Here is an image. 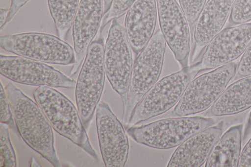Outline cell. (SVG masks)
Returning <instances> with one entry per match:
<instances>
[{"mask_svg": "<svg viewBox=\"0 0 251 167\" xmlns=\"http://www.w3.org/2000/svg\"><path fill=\"white\" fill-rule=\"evenodd\" d=\"M4 89L22 138L54 167H61L54 147L52 126L40 107L12 83Z\"/></svg>", "mask_w": 251, "mask_h": 167, "instance_id": "obj_1", "label": "cell"}, {"mask_svg": "<svg viewBox=\"0 0 251 167\" xmlns=\"http://www.w3.org/2000/svg\"><path fill=\"white\" fill-rule=\"evenodd\" d=\"M33 96L54 130L80 147L95 160L98 159L78 111L67 97L47 86H39L34 91Z\"/></svg>", "mask_w": 251, "mask_h": 167, "instance_id": "obj_2", "label": "cell"}, {"mask_svg": "<svg viewBox=\"0 0 251 167\" xmlns=\"http://www.w3.org/2000/svg\"><path fill=\"white\" fill-rule=\"evenodd\" d=\"M214 119L177 117L159 119L139 126H127L128 134L137 143L160 149L178 146L194 134L212 126Z\"/></svg>", "mask_w": 251, "mask_h": 167, "instance_id": "obj_3", "label": "cell"}, {"mask_svg": "<svg viewBox=\"0 0 251 167\" xmlns=\"http://www.w3.org/2000/svg\"><path fill=\"white\" fill-rule=\"evenodd\" d=\"M201 69L199 62L158 81L137 104L127 126L163 114L176 105L188 85Z\"/></svg>", "mask_w": 251, "mask_h": 167, "instance_id": "obj_4", "label": "cell"}, {"mask_svg": "<svg viewBox=\"0 0 251 167\" xmlns=\"http://www.w3.org/2000/svg\"><path fill=\"white\" fill-rule=\"evenodd\" d=\"M104 40L100 37L90 45L75 85L77 110L87 130L100 102L105 82Z\"/></svg>", "mask_w": 251, "mask_h": 167, "instance_id": "obj_5", "label": "cell"}, {"mask_svg": "<svg viewBox=\"0 0 251 167\" xmlns=\"http://www.w3.org/2000/svg\"><path fill=\"white\" fill-rule=\"evenodd\" d=\"M0 48L18 56L44 63L62 65L74 64V48L63 39L42 32H25L1 36Z\"/></svg>", "mask_w": 251, "mask_h": 167, "instance_id": "obj_6", "label": "cell"}, {"mask_svg": "<svg viewBox=\"0 0 251 167\" xmlns=\"http://www.w3.org/2000/svg\"><path fill=\"white\" fill-rule=\"evenodd\" d=\"M237 66L232 62L195 77L187 86L171 115L188 116L210 108L235 75Z\"/></svg>", "mask_w": 251, "mask_h": 167, "instance_id": "obj_7", "label": "cell"}, {"mask_svg": "<svg viewBox=\"0 0 251 167\" xmlns=\"http://www.w3.org/2000/svg\"><path fill=\"white\" fill-rule=\"evenodd\" d=\"M166 44L161 30H158L134 61L130 77L127 111L123 119L126 125L137 104L159 79L163 65Z\"/></svg>", "mask_w": 251, "mask_h": 167, "instance_id": "obj_8", "label": "cell"}, {"mask_svg": "<svg viewBox=\"0 0 251 167\" xmlns=\"http://www.w3.org/2000/svg\"><path fill=\"white\" fill-rule=\"evenodd\" d=\"M125 27L118 19L111 21L104 47L106 76L123 104V117L126 113L133 58Z\"/></svg>", "mask_w": 251, "mask_h": 167, "instance_id": "obj_9", "label": "cell"}, {"mask_svg": "<svg viewBox=\"0 0 251 167\" xmlns=\"http://www.w3.org/2000/svg\"><path fill=\"white\" fill-rule=\"evenodd\" d=\"M0 72L18 83L73 88L76 82L44 62L20 56L0 55Z\"/></svg>", "mask_w": 251, "mask_h": 167, "instance_id": "obj_10", "label": "cell"}, {"mask_svg": "<svg viewBox=\"0 0 251 167\" xmlns=\"http://www.w3.org/2000/svg\"><path fill=\"white\" fill-rule=\"evenodd\" d=\"M96 116L99 146L105 167H124L129 146L123 124L104 101L98 104Z\"/></svg>", "mask_w": 251, "mask_h": 167, "instance_id": "obj_11", "label": "cell"}, {"mask_svg": "<svg viewBox=\"0 0 251 167\" xmlns=\"http://www.w3.org/2000/svg\"><path fill=\"white\" fill-rule=\"evenodd\" d=\"M160 30L181 68L189 65V23L176 0H156Z\"/></svg>", "mask_w": 251, "mask_h": 167, "instance_id": "obj_12", "label": "cell"}, {"mask_svg": "<svg viewBox=\"0 0 251 167\" xmlns=\"http://www.w3.org/2000/svg\"><path fill=\"white\" fill-rule=\"evenodd\" d=\"M251 42V23L226 27L208 44L202 55V69L217 68L243 54Z\"/></svg>", "mask_w": 251, "mask_h": 167, "instance_id": "obj_13", "label": "cell"}, {"mask_svg": "<svg viewBox=\"0 0 251 167\" xmlns=\"http://www.w3.org/2000/svg\"><path fill=\"white\" fill-rule=\"evenodd\" d=\"M104 15V0H81L72 24L75 62L71 71L75 74L89 47L101 26Z\"/></svg>", "mask_w": 251, "mask_h": 167, "instance_id": "obj_14", "label": "cell"}, {"mask_svg": "<svg viewBox=\"0 0 251 167\" xmlns=\"http://www.w3.org/2000/svg\"><path fill=\"white\" fill-rule=\"evenodd\" d=\"M223 132V122L208 127L188 138L176 148L168 167H199L205 163Z\"/></svg>", "mask_w": 251, "mask_h": 167, "instance_id": "obj_15", "label": "cell"}, {"mask_svg": "<svg viewBox=\"0 0 251 167\" xmlns=\"http://www.w3.org/2000/svg\"><path fill=\"white\" fill-rule=\"evenodd\" d=\"M157 14L156 0H136L126 12L124 27L131 49L136 55L153 35Z\"/></svg>", "mask_w": 251, "mask_h": 167, "instance_id": "obj_16", "label": "cell"}, {"mask_svg": "<svg viewBox=\"0 0 251 167\" xmlns=\"http://www.w3.org/2000/svg\"><path fill=\"white\" fill-rule=\"evenodd\" d=\"M234 0H208L195 24L193 33L195 50L206 47L222 30L229 17Z\"/></svg>", "mask_w": 251, "mask_h": 167, "instance_id": "obj_17", "label": "cell"}, {"mask_svg": "<svg viewBox=\"0 0 251 167\" xmlns=\"http://www.w3.org/2000/svg\"><path fill=\"white\" fill-rule=\"evenodd\" d=\"M251 107V75L243 77L226 87L210 108L211 116L236 114Z\"/></svg>", "mask_w": 251, "mask_h": 167, "instance_id": "obj_18", "label": "cell"}, {"mask_svg": "<svg viewBox=\"0 0 251 167\" xmlns=\"http://www.w3.org/2000/svg\"><path fill=\"white\" fill-rule=\"evenodd\" d=\"M243 125L229 128L217 141L205 164L206 167H236L241 152Z\"/></svg>", "mask_w": 251, "mask_h": 167, "instance_id": "obj_19", "label": "cell"}, {"mask_svg": "<svg viewBox=\"0 0 251 167\" xmlns=\"http://www.w3.org/2000/svg\"><path fill=\"white\" fill-rule=\"evenodd\" d=\"M48 3L57 35L65 39L72 25L79 0H48Z\"/></svg>", "mask_w": 251, "mask_h": 167, "instance_id": "obj_20", "label": "cell"}, {"mask_svg": "<svg viewBox=\"0 0 251 167\" xmlns=\"http://www.w3.org/2000/svg\"><path fill=\"white\" fill-rule=\"evenodd\" d=\"M0 167H17V158L10 140L7 124H0Z\"/></svg>", "mask_w": 251, "mask_h": 167, "instance_id": "obj_21", "label": "cell"}, {"mask_svg": "<svg viewBox=\"0 0 251 167\" xmlns=\"http://www.w3.org/2000/svg\"><path fill=\"white\" fill-rule=\"evenodd\" d=\"M251 21V0H234L229 22L232 24H245Z\"/></svg>", "mask_w": 251, "mask_h": 167, "instance_id": "obj_22", "label": "cell"}, {"mask_svg": "<svg viewBox=\"0 0 251 167\" xmlns=\"http://www.w3.org/2000/svg\"><path fill=\"white\" fill-rule=\"evenodd\" d=\"M136 0H113L108 10L104 14L100 28L101 33L105 26L114 19L125 14Z\"/></svg>", "mask_w": 251, "mask_h": 167, "instance_id": "obj_23", "label": "cell"}, {"mask_svg": "<svg viewBox=\"0 0 251 167\" xmlns=\"http://www.w3.org/2000/svg\"><path fill=\"white\" fill-rule=\"evenodd\" d=\"M179 5L191 25L195 24L206 0H178Z\"/></svg>", "mask_w": 251, "mask_h": 167, "instance_id": "obj_24", "label": "cell"}, {"mask_svg": "<svg viewBox=\"0 0 251 167\" xmlns=\"http://www.w3.org/2000/svg\"><path fill=\"white\" fill-rule=\"evenodd\" d=\"M0 122L7 124L13 123L14 121L11 106L2 84L0 83Z\"/></svg>", "mask_w": 251, "mask_h": 167, "instance_id": "obj_25", "label": "cell"}, {"mask_svg": "<svg viewBox=\"0 0 251 167\" xmlns=\"http://www.w3.org/2000/svg\"><path fill=\"white\" fill-rule=\"evenodd\" d=\"M237 72L243 77L251 75V42L242 54L237 66Z\"/></svg>", "mask_w": 251, "mask_h": 167, "instance_id": "obj_26", "label": "cell"}, {"mask_svg": "<svg viewBox=\"0 0 251 167\" xmlns=\"http://www.w3.org/2000/svg\"><path fill=\"white\" fill-rule=\"evenodd\" d=\"M238 167H251V138L241 152Z\"/></svg>", "mask_w": 251, "mask_h": 167, "instance_id": "obj_27", "label": "cell"}, {"mask_svg": "<svg viewBox=\"0 0 251 167\" xmlns=\"http://www.w3.org/2000/svg\"><path fill=\"white\" fill-rule=\"evenodd\" d=\"M30 0H11L7 23L10 22L18 10Z\"/></svg>", "mask_w": 251, "mask_h": 167, "instance_id": "obj_28", "label": "cell"}, {"mask_svg": "<svg viewBox=\"0 0 251 167\" xmlns=\"http://www.w3.org/2000/svg\"><path fill=\"white\" fill-rule=\"evenodd\" d=\"M9 9L6 8L0 9V28L2 29L7 24V20L8 16Z\"/></svg>", "mask_w": 251, "mask_h": 167, "instance_id": "obj_29", "label": "cell"}, {"mask_svg": "<svg viewBox=\"0 0 251 167\" xmlns=\"http://www.w3.org/2000/svg\"><path fill=\"white\" fill-rule=\"evenodd\" d=\"M113 0H104V14L109 9Z\"/></svg>", "mask_w": 251, "mask_h": 167, "instance_id": "obj_30", "label": "cell"}, {"mask_svg": "<svg viewBox=\"0 0 251 167\" xmlns=\"http://www.w3.org/2000/svg\"><path fill=\"white\" fill-rule=\"evenodd\" d=\"M248 123H249V126L251 127V111L250 112L249 117Z\"/></svg>", "mask_w": 251, "mask_h": 167, "instance_id": "obj_31", "label": "cell"}]
</instances>
